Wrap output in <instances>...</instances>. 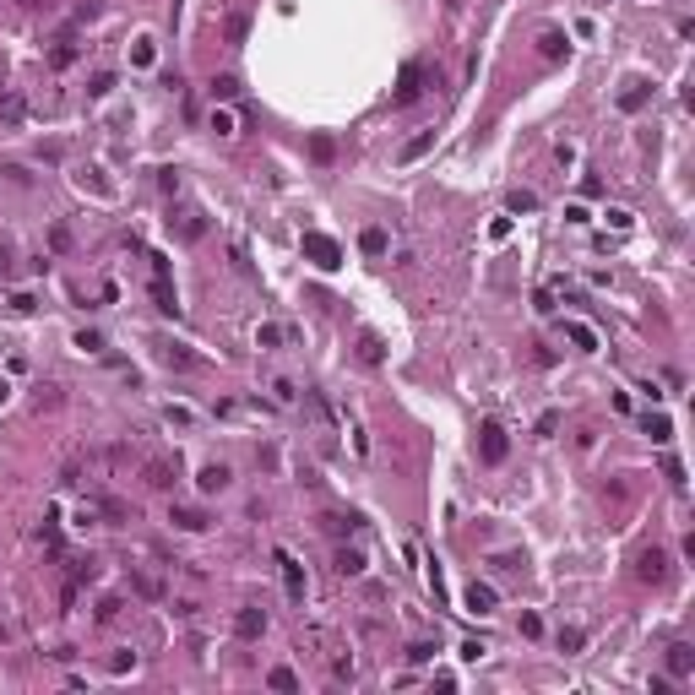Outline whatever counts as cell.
Returning <instances> with one entry per match:
<instances>
[{
	"label": "cell",
	"instance_id": "obj_1",
	"mask_svg": "<svg viewBox=\"0 0 695 695\" xmlns=\"http://www.w3.org/2000/svg\"><path fill=\"white\" fill-rule=\"evenodd\" d=\"M305 256L321 266V272H337V266H343V250H337V239H326V234H305Z\"/></svg>",
	"mask_w": 695,
	"mask_h": 695
},
{
	"label": "cell",
	"instance_id": "obj_2",
	"mask_svg": "<svg viewBox=\"0 0 695 695\" xmlns=\"http://www.w3.org/2000/svg\"><path fill=\"white\" fill-rule=\"evenodd\" d=\"M505 451H511L505 430H500L494 418H484V430H478V456H484V462H505Z\"/></svg>",
	"mask_w": 695,
	"mask_h": 695
},
{
	"label": "cell",
	"instance_id": "obj_3",
	"mask_svg": "<svg viewBox=\"0 0 695 695\" xmlns=\"http://www.w3.org/2000/svg\"><path fill=\"white\" fill-rule=\"evenodd\" d=\"M277 565H283V593H288V603H305V565H299L288 549H277Z\"/></svg>",
	"mask_w": 695,
	"mask_h": 695
},
{
	"label": "cell",
	"instance_id": "obj_4",
	"mask_svg": "<svg viewBox=\"0 0 695 695\" xmlns=\"http://www.w3.org/2000/svg\"><path fill=\"white\" fill-rule=\"evenodd\" d=\"M418 93H424V71H418V65H402V77H397V87H391V103L402 109V103H413Z\"/></svg>",
	"mask_w": 695,
	"mask_h": 695
},
{
	"label": "cell",
	"instance_id": "obj_5",
	"mask_svg": "<svg viewBox=\"0 0 695 695\" xmlns=\"http://www.w3.org/2000/svg\"><path fill=\"white\" fill-rule=\"evenodd\" d=\"M142 478L152 484V489H174V478H180V468H174L168 456H152V462L142 468Z\"/></svg>",
	"mask_w": 695,
	"mask_h": 695
},
{
	"label": "cell",
	"instance_id": "obj_6",
	"mask_svg": "<svg viewBox=\"0 0 695 695\" xmlns=\"http://www.w3.org/2000/svg\"><path fill=\"white\" fill-rule=\"evenodd\" d=\"M261 630H266V614L261 609H239V614H234V635H239V641H256Z\"/></svg>",
	"mask_w": 695,
	"mask_h": 695
},
{
	"label": "cell",
	"instance_id": "obj_7",
	"mask_svg": "<svg viewBox=\"0 0 695 695\" xmlns=\"http://www.w3.org/2000/svg\"><path fill=\"white\" fill-rule=\"evenodd\" d=\"M690 668H695V647L674 641V647H668V674H674V679H690Z\"/></svg>",
	"mask_w": 695,
	"mask_h": 695
},
{
	"label": "cell",
	"instance_id": "obj_8",
	"mask_svg": "<svg viewBox=\"0 0 695 695\" xmlns=\"http://www.w3.org/2000/svg\"><path fill=\"white\" fill-rule=\"evenodd\" d=\"M158 359H164L168 369H196V364H201V359H196V353H185L180 343H158Z\"/></svg>",
	"mask_w": 695,
	"mask_h": 695
},
{
	"label": "cell",
	"instance_id": "obj_9",
	"mask_svg": "<svg viewBox=\"0 0 695 695\" xmlns=\"http://www.w3.org/2000/svg\"><path fill=\"white\" fill-rule=\"evenodd\" d=\"M430 147H435V131H418L413 142H402V152H397V164H418V158H424Z\"/></svg>",
	"mask_w": 695,
	"mask_h": 695
},
{
	"label": "cell",
	"instance_id": "obj_10",
	"mask_svg": "<svg viewBox=\"0 0 695 695\" xmlns=\"http://www.w3.org/2000/svg\"><path fill=\"white\" fill-rule=\"evenodd\" d=\"M663 576H668V560H663V549H647V554H641V581H652V587H657Z\"/></svg>",
	"mask_w": 695,
	"mask_h": 695
},
{
	"label": "cell",
	"instance_id": "obj_11",
	"mask_svg": "<svg viewBox=\"0 0 695 695\" xmlns=\"http://www.w3.org/2000/svg\"><path fill=\"white\" fill-rule=\"evenodd\" d=\"M228 478H234V472H228L223 462H212V468H201L196 484H201V494H218V489H228Z\"/></svg>",
	"mask_w": 695,
	"mask_h": 695
},
{
	"label": "cell",
	"instance_id": "obj_12",
	"mask_svg": "<svg viewBox=\"0 0 695 695\" xmlns=\"http://www.w3.org/2000/svg\"><path fill=\"white\" fill-rule=\"evenodd\" d=\"M565 337H571L581 353H597V331L587 326V321H565Z\"/></svg>",
	"mask_w": 695,
	"mask_h": 695
},
{
	"label": "cell",
	"instance_id": "obj_13",
	"mask_svg": "<svg viewBox=\"0 0 695 695\" xmlns=\"http://www.w3.org/2000/svg\"><path fill=\"white\" fill-rule=\"evenodd\" d=\"M468 609L484 619V614H494V587H484V581H472L468 587Z\"/></svg>",
	"mask_w": 695,
	"mask_h": 695
},
{
	"label": "cell",
	"instance_id": "obj_14",
	"mask_svg": "<svg viewBox=\"0 0 695 695\" xmlns=\"http://www.w3.org/2000/svg\"><path fill=\"white\" fill-rule=\"evenodd\" d=\"M77 55H82V49H77V39H71V33H65V39L55 44V49H49V65H55V71H65V65L77 60Z\"/></svg>",
	"mask_w": 695,
	"mask_h": 695
},
{
	"label": "cell",
	"instance_id": "obj_15",
	"mask_svg": "<svg viewBox=\"0 0 695 695\" xmlns=\"http://www.w3.org/2000/svg\"><path fill=\"white\" fill-rule=\"evenodd\" d=\"M22 114H27L22 93H6V98H0V125H22Z\"/></svg>",
	"mask_w": 695,
	"mask_h": 695
},
{
	"label": "cell",
	"instance_id": "obj_16",
	"mask_svg": "<svg viewBox=\"0 0 695 695\" xmlns=\"http://www.w3.org/2000/svg\"><path fill=\"white\" fill-rule=\"evenodd\" d=\"M538 49H543V60H560V55H565V49H571V44H565V33H538Z\"/></svg>",
	"mask_w": 695,
	"mask_h": 695
},
{
	"label": "cell",
	"instance_id": "obj_17",
	"mask_svg": "<svg viewBox=\"0 0 695 695\" xmlns=\"http://www.w3.org/2000/svg\"><path fill=\"white\" fill-rule=\"evenodd\" d=\"M359 245H364V256H386V228H364V234H359Z\"/></svg>",
	"mask_w": 695,
	"mask_h": 695
},
{
	"label": "cell",
	"instance_id": "obj_18",
	"mask_svg": "<svg viewBox=\"0 0 695 695\" xmlns=\"http://www.w3.org/2000/svg\"><path fill=\"white\" fill-rule=\"evenodd\" d=\"M228 98H239V82L234 77H212V103H228Z\"/></svg>",
	"mask_w": 695,
	"mask_h": 695
},
{
	"label": "cell",
	"instance_id": "obj_19",
	"mask_svg": "<svg viewBox=\"0 0 695 695\" xmlns=\"http://www.w3.org/2000/svg\"><path fill=\"white\" fill-rule=\"evenodd\" d=\"M647 435H652L657 446H663V440H668V435H674V424H668V418H663V413H647Z\"/></svg>",
	"mask_w": 695,
	"mask_h": 695
},
{
	"label": "cell",
	"instance_id": "obj_20",
	"mask_svg": "<svg viewBox=\"0 0 695 695\" xmlns=\"http://www.w3.org/2000/svg\"><path fill=\"white\" fill-rule=\"evenodd\" d=\"M266 684H272V690H299V674H293V668H272Z\"/></svg>",
	"mask_w": 695,
	"mask_h": 695
},
{
	"label": "cell",
	"instance_id": "obj_21",
	"mask_svg": "<svg viewBox=\"0 0 695 695\" xmlns=\"http://www.w3.org/2000/svg\"><path fill=\"white\" fill-rule=\"evenodd\" d=\"M337 571H343V576H359V571H364V554H359V549H343V554H337Z\"/></svg>",
	"mask_w": 695,
	"mask_h": 695
},
{
	"label": "cell",
	"instance_id": "obj_22",
	"mask_svg": "<svg viewBox=\"0 0 695 695\" xmlns=\"http://www.w3.org/2000/svg\"><path fill=\"white\" fill-rule=\"evenodd\" d=\"M174 527H185V532H201V527H212L201 511H174Z\"/></svg>",
	"mask_w": 695,
	"mask_h": 695
},
{
	"label": "cell",
	"instance_id": "obj_23",
	"mask_svg": "<svg viewBox=\"0 0 695 695\" xmlns=\"http://www.w3.org/2000/svg\"><path fill=\"white\" fill-rule=\"evenodd\" d=\"M212 131H218V136H234L239 125H234V114H228V109H212Z\"/></svg>",
	"mask_w": 695,
	"mask_h": 695
},
{
	"label": "cell",
	"instance_id": "obj_24",
	"mask_svg": "<svg viewBox=\"0 0 695 695\" xmlns=\"http://www.w3.org/2000/svg\"><path fill=\"white\" fill-rule=\"evenodd\" d=\"M359 359H364V364H380V337H364V343H359Z\"/></svg>",
	"mask_w": 695,
	"mask_h": 695
},
{
	"label": "cell",
	"instance_id": "obj_25",
	"mask_svg": "<svg viewBox=\"0 0 695 695\" xmlns=\"http://www.w3.org/2000/svg\"><path fill=\"white\" fill-rule=\"evenodd\" d=\"M532 206H538L532 190H511V212H532Z\"/></svg>",
	"mask_w": 695,
	"mask_h": 695
},
{
	"label": "cell",
	"instance_id": "obj_26",
	"mask_svg": "<svg viewBox=\"0 0 695 695\" xmlns=\"http://www.w3.org/2000/svg\"><path fill=\"white\" fill-rule=\"evenodd\" d=\"M245 27H250V22L239 17V11H234V17H228V39H234V44H245Z\"/></svg>",
	"mask_w": 695,
	"mask_h": 695
},
{
	"label": "cell",
	"instance_id": "obj_27",
	"mask_svg": "<svg viewBox=\"0 0 695 695\" xmlns=\"http://www.w3.org/2000/svg\"><path fill=\"white\" fill-rule=\"evenodd\" d=\"M310 152H315V158L326 164V158H331V152H337V147H331V136H315V142H310Z\"/></svg>",
	"mask_w": 695,
	"mask_h": 695
},
{
	"label": "cell",
	"instance_id": "obj_28",
	"mask_svg": "<svg viewBox=\"0 0 695 695\" xmlns=\"http://www.w3.org/2000/svg\"><path fill=\"white\" fill-rule=\"evenodd\" d=\"M408 657H413V663H430V657H435V647H430V641H413V647H408Z\"/></svg>",
	"mask_w": 695,
	"mask_h": 695
},
{
	"label": "cell",
	"instance_id": "obj_29",
	"mask_svg": "<svg viewBox=\"0 0 695 695\" xmlns=\"http://www.w3.org/2000/svg\"><path fill=\"white\" fill-rule=\"evenodd\" d=\"M641 103H647V87H630V93L619 98V109H641Z\"/></svg>",
	"mask_w": 695,
	"mask_h": 695
},
{
	"label": "cell",
	"instance_id": "obj_30",
	"mask_svg": "<svg viewBox=\"0 0 695 695\" xmlns=\"http://www.w3.org/2000/svg\"><path fill=\"white\" fill-rule=\"evenodd\" d=\"M256 343H261V348H277V343H283V331H277V326H261V331H256Z\"/></svg>",
	"mask_w": 695,
	"mask_h": 695
},
{
	"label": "cell",
	"instance_id": "obj_31",
	"mask_svg": "<svg viewBox=\"0 0 695 695\" xmlns=\"http://www.w3.org/2000/svg\"><path fill=\"white\" fill-rule=\"evenodd\" d=\"M581 641H587V635H581V630H560V647H565V652H576Z\"/></svg>",
	"mask_w": 695,
	"mask_h": 695
},
{
	"label": "cell",
	"instance_id": "obj_32",
	"mask_svg": "<svg viewBox=\"0 0 695 695\" xmlns=\"http://www.w3.org/2000/svg\"><path fill=\"white\" fill-rule=\"evenodd\" d=\"M109 87H114V77H109V71H98V77H93V87H87V93H98V98H103Z\"/></svg>",
	"mask_w": 695,
	"mask_h": 695
},
{
	"label": "cell",
	"instance_id": "obj_33",
	"mask_svg": "<svg viewBox=\"0 0 695 695\" xmlns=\"http://www.w3.org/2000/svg\"><path fill=\"white\" fill-rule=\"evenodd\" d=\"M77 348H87V353H98V348H103V337H98V331H82V337H77Z\"/></svg>",
	"mask_w": 695,
	"mask_h": 695
},
{
	"label": "cell",
	"instance_id": "obj_34",
	"mask_svg": "<svg viewBox=\"0 0 695 695\" xmlns=\"http://www.w3.org/2000/svg\"><path fill=\"white\" fill-rule=\"evenodd\" d=\"M0 402H6V380H0Z\"/></svg>",
	"mask_w": 695,
	"mask_h": 695
},
{
	"label": "cell",
	"instance_id": "obj_35",
	"mask_svg": "<svg viewBox=\"0 0 695 695\" xmlns=\"http://www.w3.org/2000/svg\"><path fill=\"white\" fill-rule=\"evenodd\" d=\"M446 6H456V0H446Z\"/></svg>",
	"mask_w": 695,
	"mask_h": 695
}]
</instances>
